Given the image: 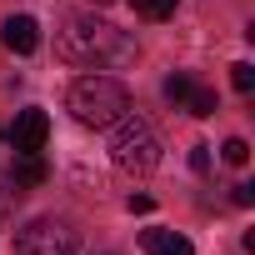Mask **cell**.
Segmentation results:
<instances>
[{"instance_id": "cell-1", "label": "cell", "mask_w": 255, "mask_h": 255, "mask_svg": "<svg viewBox=\"0 0 255 255\" xmlns=\"http://www.w3.org/2000/svg\"><path fill=\"white\" fill-rule=\"evenodd\" d=\"M55 55L70 60V65H125L135 60V40L125 35L120 25L100 20V15H65L60 30H55Z\"/></svg>"}, {"instance_id": "cell-2", "label": "cell", "mask_w": 255, "mask_h": 255, "mask_svg": "<svg viewBox=\"0 0 255 255\" xmlns=\"http://www.w3.org/2000/svg\"><path fill=\"white\" fill-rule=\"evenodd\" d=\"M125 110H130V90L115 75H80L70 85V115L90 130H110Z\"/></svg>"}, {"instance_id": "cell-3", "label": "cell", "mask_w": 255, "mask_h": 255, "mask_svg": "<svg viewBox=\"0 0 255 255\" xmlns=\"http://www.w3.org/2000/svg\"><path fill=\"white\" fill-rule=\"evenodd\" d=\"M110 130H115L110 160H115L120 175H150V170L160 165V135H155V125H150L145 115H130V110H125Z\"/></svg>"}, {"instance_id": "cell-4", "label": "cell", "mask_w": 255, "mask_h": 255, "mask_svg": "<svg viewBox=\"0 0 255 255\" xmlns=\"http://www.w3.org/2000/svg\"><path fill=\"white\" fill-rule=\"evenodd\" d=\"M15 255H80V230L70 220L40 215L15 235Z\"/></svg>"}, {"instance_id": "cell-5", "label": "cell", "mask_w": 255, "mask_h": 255, "mask_svg": "<svg viewBox=\"0 0 255 255\" xmlns=\"http://www.w3.org/2000/svg\"><path fill=\"white\" fill-rule=\"evenodd\" d=\"M45 140H50V115H45V110H20L15 125H10V145H15V155L40 150Z\"/></svg>"}, {"instance_id": "cell-6", "label": "cell", "mask_w": 255, "mask_h": 255, "mask_svg": "<svg viewBox=\"0 0 255 255\" xmlns=\"http://www.w3.org/2000/svg\"><path fill=\"white\" fill-rule=\"evenodd\" d=\"M0 40H5V50H15V55H30L40 45V25L30 15H10L5 25H0Z\"/></svg>"}, {"instance_id": "cell-7", "label": "cell", "mask_w": 255, "mask_h": 255, "mask_svg": "<svg viewBox=\"0 0 255 255\" xmlns=\"http://www.w3.org/2000/svg\"><path fill=\"white\" fill-rule=\"evenodd\" d=\"M10 180H15V185H25V190H35V185H45V180H50V165L40 160V150H25V155H15Z\"/></svg>"}, {"instance_id": "cell-8", "label": "cell", "mask_w": 255, "mask_h": 255, "mask_svg": "<svg viewBox=\"0 0 255 255\" xmlns=\"http://www.w3.org/2000/svg\"><path fill=\"white\" fill-rule=\"evenodd\" d=\"M140 245H145V255H195V245L180 230H145Z\"/></svg>"}, {"instance_id": "cell-9", "label": "cell", "mask_w": 255, "mask_h": 255, "mask_svg": "<svg viewBox=\"0 0 255 255\" xmlns=\"http://www.w3.org/2000/svg\"><path fill=\"white\" fill-rule=\"evenodd\" d=\"M180 105H185V110H190V115H200V120H205V115H215V110H220V100H215V90H210V85H190V95H185V100H180Z\"/></svg>"}, {"instance_id": "cell-10", "label": "cell", "mask_w": 255, "mask_h": 255, "mask_svg": "<svg viewBox=\"0 0 255 255\" xmlns=\"http://www.w3.org/2000/svg\"><path fill=\"white\" fill-rule=\"evenodd\" d=\"M130 5H135V15H145V20H170L180 0H130Z\"/></svg>"}, {"instance_id": "cell-11", "label": "cell", "mask_w": 255, "mask_h": 255, "mask_svg": "<svg viewBox=\"0 0 255 255\" xmlns=\"http://www.w3.org/2000/svg\"><path fill=\"white\" fill-rule=\"evenodd\" d=\"M230 85H235L240 95H250V90H255V65H245V60L230 65Z\"/></svg>"}, {"instance_id": "cell-12", "label": "cell", "mask_w": 255, "mask_h": 255, "mask_svg": "<svg viewBox=\"0 0 255 255\" xmlns=\"http://www.w3.org/2000/svg\"><path fill=\"white\" fill-rule=\"evenodd\" d=\"M220 155H225V160H230V165H245V160H250V145H245V140H240V135H230V140H225V145H220Z\"/></svg>"}, {"instance_id": "cell-13", "label": "cell", "mask_w": 255, "mask_h": 255, "mask_svg": "<svg viewBox=\"0 0 255 255\" xmlns=\"http://www.w3.org/2000/svg\"><path fill=\"white\" fill-rule=\"evenodd\" d=\"M190 85H195L190 75H170V80H165V100H175V105H180V100L190 95Z\"/></svg>"}, {"instance_id": "cell-14", "label": "cell", "mask_w": 255, "mask_h": 255, "mask_svg": "<svg viewBox=\"0 0 255 255\" xmlns=\"http://www.w3.org/2000/svg\"><path fill=\"white\" fill-rule=\"evenodd\" d=\"M190 170H195V175L210 170V145H195V150H190Z\"/></svg>"}, {"instance_id": "cell-15", "label": "cell", "mask_w": 255, "mask_h": 255, "mask_svg": "<svg viewBox=\"0 0 255 255\" xmlns=\"http://www.w3.org/2000/svg\"><path fill=\"white\" fill-rule=\"evenodd\" d=\"M230 200H235L240 210H245V205H255V185H235V195H230Z\"/></svg>"}, {"instance_id": "cell-16", "label": "cell", "mask_w": 255, "mask_h": 255, "mask_svg": "<svg viewBox=\"0 0 255 255\" xmlns=\"http://www.w3.org/2000/svg\"><path fill=\"white\" fill-rule=\"evenodd\" d=\"M150 210H155L150 195H130V215H150Z\"/></svg>"}, {"instance_id": "cell-17", "label": "cell", "mask_w": 255, "mask_h": 255, "mask_svg": "<svg viewBox=\"0 0 255 255\" xmlns=\"http://www.w3.org/2000/svg\"><path fill=\"white\" fill-rule=\"evenodd\" d=\"M95 5H110V0H95Z\"/></svg>"}]
</instances>
